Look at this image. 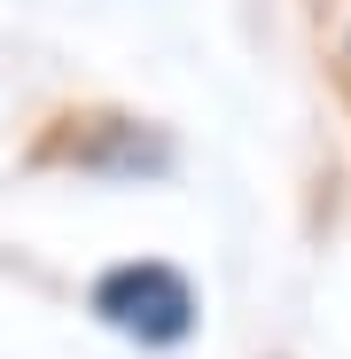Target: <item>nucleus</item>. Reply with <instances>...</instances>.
Here are the masks:
<instances>
[{"instance_id":"f257e3e1","label":"nucleus","mask_w":351,"mask_h":359,"mask_svg":"<svg viewBox=\"0 0 351 359\" xmlns=\"http://www.w3.org/2000/svg\"><path fill=\"white\" fill-rule=\"evenodd\" d=\"M94 313H102L109 328L141 336V344H172V336H188L195 297H188V281L172 273V266H117V273L94 289Z\"/></svg>"}]
</instances>
